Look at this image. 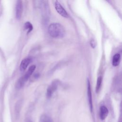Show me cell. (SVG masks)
<instances>
[{"label": "cell", "instance_id": "6da1fadb", "mask_svg": "<svg viewBox=\"0 0 122 122\" xmlns=\"http://www.w3.org/2000/svg\"><path fill=\"white\" fill-rule=\"evenodd\" d=\"M48 30L50 35L54 38H61L65 34L64 27L59 23H51L48 27Z\"/></svg>", "mask_w": 122, "mask_h": 122}, {"label": "cell", "instance_id": "7a4b0ae2", "mask_svg": "<svg viewBox=\"0 0 122 122\" xmlns=\"http://www.w3.org/2000/svg\"><path fill=\"white\" fill-rule=\"evenodd\" d=\"M35 69L36 66L34 65H31L30 67H29L26 73L22 77L20 78L17 81L16 84V87L17 89H20L24 86L25 82L28 81L29 78L32 75Z\"/></svg>", "mask_w": 122, "mask_h": 122}, {"label": "cell", "instance_id": "3957f363", "mask_svg": "<svg viewBox=\"0 0 122 122\" xmlns=\"http://www.w3.org/2000/svg\"><path fill=\"white\" fill-rule=\"evenodd\" d=\"M59 84L60 81L58 80H55L52 82L47 90V96L48 98H50L52 96V94L57 89Z\"/></svg>", "mask_w": 122, "mask_h": 122}, {"label": "cell", "instance_id": "277c9868", "mask_svg": "<svg viewBox=\"0 0 122 122\" xmlns=\"http://www.w3.org/2000/svg\"><path fill=\"white\" fill-rule=\"evenodd\" d=\"M54 7L57 12L64 18H68L69 15L66 10L64 9L61 3L57 0L55 1Z\"/></svg>", "mask_w": 122, "mask_h": 122}, {"label": "cell", "instance_id": "5b68a950", "mask_svg": "<svg viewBox=\"0 0 122 122\" xmlns=\"http://www.w3.org/2000/svg\"><path fill=\"white\" fill-rule=\"evenodd\" d=\"M87 95L89 104V107L91 112H92L93 105H92V94L90 82L89 79L87 80Z\"/></svg>", "mask_w": 122, "mask_h": 122}, {"label": "cell", "instance_id": "8992f818", "mask_svg": "<svg viewBox=\"0 0 122 122\" xmlns=\"http://www.w3.org/2000/svg\"><path fill=\"white\" fill-rule=\"evenodd\" d=\"M23 10V5L21 0H18L16 5L15 12L16 17L18 20H20L21 17Z\"/></svg>", "mask_w": 122, "mask_h": 122}, {"label": "cell", "instance_id": "52a82bcc", "mask_svg": "<svg viewBox=\"0 0 122 122\" xmlns=\"http://www.w3.org/2000/svg\"><path fill=\"white\" fill-rule=\"evenodd\" d=\"M31 61V59L30 58H26L24 59L21 62L20 69V71H24L27 68L29 64L30 63Z\"/></svg>", "mask_w": 122, "mask_h": 122}, {"label": "cell", "instance_id": "ba28073f", "mask_svg": "<svg viewBox=\"0 0 122 122\" xmlns=\"http://www.w3.org/2000/svg\"><path fill=\"white\" fill-rule=\"evenodd\" d=\"M109 113L107 108L105 106H102L100 107V116L101 120H104L107 116Z\"/></svg>", "mask_w": 122, "mask_h": 122}, {"label": "cell", "instance_id": "9c48e42d", "mask_svg": "<svg viewBox=\"0 0 122 122\" xmlns=\"http://www.w3.org/2000/svg\"><path fill=\"white\" fill-rule=\"evenodd\" d=\"M121 61V55L119 53L115 54L112 58V64L113 66L116 67L119 65Z\"/></svg>", "mask_w": 122, "mask_h": 122}, {"label": "cell", "instance_id": "30bf717a", "mask_svg": "<svg viewBox=\"0 0 122 122\" xmlns=\"http://www.w3.org/2000/svg\"><path fill=\"white\" fill-rule=\"evenodd\" d=\"M21 102L20 101L16 103L15 105V114L17 119H18L19 117L20 111L21 110Z\"/></svg>", "mask_w": 122, "mask_h": 122}, {"label": "cell", "instance_id": "8fae6325", "mask_svg": "<svg viewBox=\"0 0 122 122\" xmlns=\"http://www.w3.org/2000/svg\"><path fill=\"white\" fill-rule=\"evenodd\" d=\"M40 122H53V121L50 117L43 114L40 117Z\"/></svg>", "mask_w": 122, "mask_h": 122}, {"label": "cell", "instance_id": "7c38bea8", "mask_svg": "<svg viewBox=\"0 0 122 122\" xmlns=\"http://www.w3.org/2000/svg\"><path fill=\"white\" fill-rule=\"evenodd\" d=\"M102 82V77L100 76L98 78L97 80V83H96V92L97 93H98L100 89L101 88Z\"/></svg>", "mask_w": 122, "mask_h": 122}, {"label": "cell", "instance_id": "4fadbf2b", "mask_svg": "<svg viewBox=\"0 0 122 122\" xmlns=\"http://www.w3.org/2000/svg\"><path fill=\"white\" fill-rule=\"evenodd\" d=\"M24 28L26 30H27V33L31 32L33 29V26L31 23L29 21L26 22L24 24Z\"/></svg>", "mask_w": 122, "mask_h": 122}, {"label": "cell", "instance_id": "5bb4252c", "mask_svg": "<svg viewBox=\"0 0 122 122\" xmlns=\"http://www.w3.org/2000/svg\"><path fill=\"white\" fill-rule=\"evenodd\" d=\"M90 45H91V47L93 49H94L95 47V46H95L96 45V44H95V41H94V39L91 40L90 41Z\"/></svg>", "mask_w": 122, "mask_h": 122}, {"label": "cell", "instance_id": "9a60e30c", "mask_svg": "<svg viewBox=\"0 0 122 122\" xmlns=\"http://www.w3.org/2000/svg\"><path fill=\"white\" fill-rule=\"evenodd\" d=\"M25 122H32V121H31L30 120L27 119V120H26V121Z\"/></svg>", "mask_w": 122, "mask_h": 122}]
</instances>
